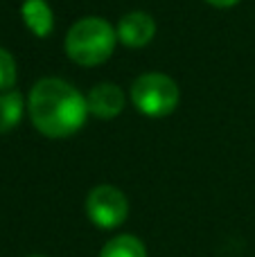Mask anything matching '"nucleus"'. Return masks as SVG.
I'll use <instances>...</instances> for the list:
<instances>
[{
  "label": "nucleus",
  "instance_id": "f257e3e1",
  "mask_svg": "<svg viewBox=\"0 0 255 257\" xmlns=\"http://www.w3.org/2000/svg\"><path fill=\"white\" fill-rule=\"evenodd\" d=\"M27 111L36 131L45 138H70L88 115L86 97L59 77H43L30 90Z\"/></svg>",
  "mask_w": 255,
  "mask_h": 257
},
{
  "label": "nucleus",
  "instance_id": "f03ea898",
  "mask_svg": "<svg viewBox=\"0 0 255 257\" xmlns=\"http://www.w3.org/2000/svg\"><path fill=\"white\" fill-rule=\"evenodd\" d=\"M117 43V32L99 16H86L77 21L66 34V54L77 66H99L108 61Z\"/></svg>",
  "mask_w": 255,
  "mask_h": 257
},
{
  "label": "nucleus",
  "instance_id": "7ed1b4c3",
  "mask_svg": "<svg viewBox=\"0 0 255 257\" xmlns=\"http://www.w3.org/2000/svg\"><path fill=\"white\" fill-rule=\"evenodd\" d=\"M181 90L172 77L163 72H145L131 84V102L147 117H165L176 111Z\"/></svg>",
  "mask_w": 255,
  "mask_h": 257
},
{
  "label": "nucleus",
  "instance_id": "20e7f679",
  "mask_svg": "<svg viewBox=\"0 0 255 257\" xmlns=\"http://www.w3.org/2000/svg\"><path fill=\"white\" fill-rule=\"evenodd\" d=\"M86 214L97 228H117L129 214V201L117 187L97 185L86 196Z\"/></svg>",
  "mask_w": 255,
  "mask_h": 257
},
{
  "label": "nucleus",
  "instance_id": "39448f33",
  "mask_svg": "<svg viewBox=\"0 0 255 257\" xmlns=\"http://www.w3.org/2000/svg\"><path fill=\"white\" fill-rule=\"evenodd\" d=\"M117 41L126 48H145L156 34V23L147 12H131L117 23Z\"/></svg>",
  "mask_w": 255,
  "mask_h": 257
},
{
  "label": "nucleus",
  "instance_id": "423d86ee",
  "mask_svg": "<svg viewBox=\"0 0 255 257\" xmlns=\"http://www.w3.org/2000/svg\"><path fill=\"white\" fill-rule=\"evenodd\" d=\"M124 90L117 84H97L95 88H90V93L86 95V104H88V113H93L99 120H113L122 113L124 108Z\"/></svg>",
  "mask_w": 255,
  "mask_h": 257
},
{
  "label": "nucleus",
  "instance_id": "0eeeda50",
  "mask_svg": "<svg viewBox=\"0 0 255 257\" xmlns=\"http://www.w3.org/2000/svg\"><path fill=\"white\" fill-rule=\"evenodd\" d=\"M21 16L27 30L39 39H48L54 30V14L45 0H25L21 5Z\"/></svg>",
  "mask_w": 255,
  "mask_h": 257
},
{
  "label": "nucleus",
  "instance_id": "6e6552de",
  "mask_svg": "<svg viewBox=\"0 0 255 257\" xmlns=\"http://www.w3.org/2000/svg\"><path fill=\"white\" fill-rule=\"evenodd\" d=\"M25 113V102L18 90L0 93V133H9L18 126Z\"/></svg>",
  "mask_w": 255,
  "mask_h": 257
},
{
  "label": "nucleus",
  "instance_id": "1a4fd4ad",
  "mask_svg": "<svg viewBox=\"0 0 255 257\" xmlns=\"http://www.w3.org/2000/svg\"><path fill=\"white\" fill-rule=\"evenodd\" d=\"M99 257H147L145 244L134 235H120L113 237L102 248Z\"/></svg>",
  "mask_w": 255,
  "mask_h": 257
},
{
  "label": "nucleus",
  "instance_id": "9d476101",
  "mask_svg": "<svg viewBox=\"0 0 255 257\" xmlns=\"http://www.w3.org/2000/svg\"><path fill=\"white\" fill-rule=\"evenodd\" d=\"M16 61L5 48H0V93H7L16 84Z\"/></svg>",
  "mask_w": 255,
  "mask_h": 257
},
{
  "label": "nucleus",
  "instance_id": "9b49d317",
  "mask_svg": "<svg viewBox=\"0 0 255 257\" xmlns=\"http://www.w3.org/2000/svg\"><path fill=\"white\" fill-rule=\"evenodd\" d=\"M208 5H212V7H219V9H228V7H235V5L239 3V0H206Z\"/></svg>",
  "mask_w": 255,
  "mask_h": 257
},
{
  "label": "nucleus",
  "instance_id": "f8f14e48",
  "mask_svg": "<svg viewBox=\"0 0 255 257\" xmlns=\"http://www.w3.org/2000/svg\"><path fill=\"white\" fill-rule=\"evenodd\" d=\"M30 257H45V255H30Z\"/></svg>",
  "mask_w": 255,
  "mask_h": 257
}]
</instances>
